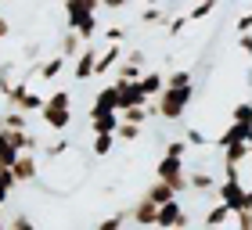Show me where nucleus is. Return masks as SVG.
Masks as SVG:
<instances>
[{
    "label": "nucleus",
    "instance_id": "f257e3e1",
    "mask_svg": "<svg viewBox=\"0 0 252 230\" xmlns=\"http://www.w3.org/2000/svg\"><path fill=\"white\" fill-rule=\"evenodd\" d=\"M191 101H194V86H188V90H162L155 101H148V112L158 115V119H166V122H180Z\"/></svg>",
    "mask_w": 252,
    "mask_h": 230
},
{
    "label": "nucleus",
    "instance_id": "f03ea898",
    "mask_svg": "<svg viewBox=\"0 0 252 230\" xmlns=\"http://www.w3.org/2000/svg\"><path fill=\"white\" fill-rule=\"evenodd\" d=\"M155 180L166 183V187L180 198V194L188 191V162H184V158H166V155H162V158L155 162Z\"/></svg>",
    "mask_w": 252,
    "mask_h": 230
},
{
    "label": "nucleus",
    "instance_id": "7ed1b4c3",
    "mask_svg": "<svg viewBox=\"0 0 252 230\" xmlns=\"http://www.w3.org/2000/svg\"><path fill=\"white\" fill-rule=\"evenodd\" d=\"M216 201L223 205L231 216H242L252 209V201H249V191L242 187V183H231V180H223V183H216Z\"/></svg>",
    "mask_w": 252,
    "mask_h": 230
},
{
    "label": "nucleus",
    "instance_id": "20e7f679",
    "mask_svg": "<svg viewBox=\"0 0 252 230\" xmlns=\"http://www.w3.org/2000/svg\"><path fill=\"white\" fill-rule=\"evenodd\" d=\"M188 227V212H184V201H166L158 205L155 212V230H184Z\"/></svg>",
    "mask_w": 252,
    "mask_h": 230
},
{
    "label": "nucleus",
    "instance_id": "39448f33",
    "mask_svg": "<svg viewBox=\"0 0 252 230\" xmlns=\"http://www.w3.org/2000/svg\"><path fill=\"white\" fill-rule=\"evenodd\" d=\"M94 65H97V47H94V43H87V47L72 58V79H76V83L94 79Z\"/></svg>",
    "mask_w": 252,
    "mask_h": 230
},
{
    "label": "nucleus",
    "instance_id": "423d86ee",
    "mask_svg": "<svg viewBox=\"0 0 252 230\" xmlns=\"http://www.w3.org/2000/svg\"><path fill=\"white\" fill-rule=\"evenodd\" d=\"M11 176H15V183H36L40 176V162L32 151H22L15 162H11Z\"/></svg>",
    "mask_w": 252,
    "mask_h": 230
},
{
    "label": "nucleus",
    "instance_id": "0eeeda50",
    "mask_svg": "<svg viewBox=\"0 0 252 230\" xmlns=\"http://www.w3.org/2000/svg\"><path fill=\"white\" fill-rule=\"evenodd\" d=\"M141 105H148V101L137 83H116V115L126 108H141Z\"/></svg>",
    "mask_w": 252,
    "mask_h": 230
},
{
    "label": "nucleus",
    "instance_id": "6e6552de",
    "mask_svg": "<svg viewBox=\"0 0 252 230\" xmlns=\"http://www.w3.org/2000/svg\"><path fill=\"white\" fill-rule=\"evenodd\" d=\"M155 212H158V205H152V201L141 194V198L126 209V220H133L137 227H155Z\"/></svg>",
    "mask_w": 252,
    "mask_h": 230
},
{
    "label": "nucleus",
    "instance_id": "1a4fd4ad",
    "mask_svg": "<svg viewBox=\"0 0 252 230\" xmlns=\"http://www.w3.org/2000/svg\"><path fill=\"white\" fill-rule=\"evenodd\" d=\"M123 54H126V47L123 43H108L105 51L97 54V65H94V76H108L112 68H116L119 61H123Z\"/></svg>",
    "mask_w": 252,
    "mask_h": 230
},
{
    "label": "nucleus",
    "instance_id": "9d476101",
    "mask_svg": "<svg viewBox=\"0 0 252 230\" xmlns=\"http://www.w3.org/2000/svg\"><path fill=\"white\" fill-rule=\"evenodd\" d=\"M90 115V133L101 137V133H108V137H116L119 130V115L116 112H87Z\"/></svg>",
    "mask_w": 252,
    "mask_h": 230
},
{
    "label": "nucleus",
    "instance_id": "9b49d317",
    "mask_svg": "<svg viewBox=\"0 0 252 230\" xmlns=\"http://www.w3.org/2000/svg\"><path fill=\"white\" fill-rule=\"evenodd\" d=\"M22 151H18V133H7L0 130V169H11V162H15Z\"/></svg>",
    "mask_w": 252,
    "mask_h": 230
},
{
    "label": "nucleus",
    "instance_id": "f8f14e48",
    "mask_svg": "<svg viewBox=\"0 0 252 230\" xmlns=\"http://www.w3.org/2000/svg\"><path fill=\"white\" fill-rule=\"evenodd\" d=\"M137 86H141L144 101H155V97L166 90V76H162V72H144L141 79H137Z\"/></svg>",
    "mask_w": 252,
    "mask_h": 230
},
{
    "label": "nucleus",
    "instance_id": "ddd939ff",
    "mask_svg": "<svg viewBox=\"0 0 252 230\" xmlns=\"http://www.w3.org/2000/svg\"><path fill=\"white\" fill-rule=\"evenodd\" d=\"M249 141V130H242V126H227V130L220 133V137H216V144L213 147H220V151H227V147H234V144H245Z\"/></svg>",
    "mask_w": 252,
    "mask_h": 230
},
{
    "label": "nucleus",
    "instance_id": "4468645a",
    "mask_svg": "<svg viewBox=\"0 0 252 230\" xmlns=\"http://www.w3.org/2000/svg\"><path fill=\"white\" fill-rule=\"evenodd\" d=\"M40 119L51 126V130H58L65 133L68 126H72V112H54V108H40Z\"/></svg>",
    "mask_w": 252,
    "mask_h": 230
},
{
    "label": "nucleus",
    "instance_id": "2eb2a0df",
    "mask_svg": "<svg viewBox=\"0 0 252 230\" xmlns=\"http://www.w3.org/2000/svg\"><path fill=\"white\" fill-rule=\"evenodd\" d=\"M62 4H65V22H68V29H76L87 15H94V11H90L83 0H62Z\"/></svg>",
    "mask_w": 252,
    "mask_h": 230
},
{
    "label": "nucleus",
    "instance_id": "dca6fc26",
    "mask_svg": "<svg viewBox=\"0 0 252 230\" xmlns=\"http://www.w3.org/2000/svg\"><path fill=\"white\" fill-rule=\"evenodd\" d=\"M65 65H68V61H65V58H58V54L43 58V61H40V83H51V79H58Z\"/></svg>",
    "mask_w": 252,
    "mask_h": 230
},
{
    "label": "nucleus",
    "instance_id": "f3484780",
    "mask_svg": "<svg viewBox=\"0 0 252 230\" xmlns=\"http://www.w3.org/2000/svg\"><path fill=\"white\" fill-rule=\"evenodd\" d=\"M90 112H116V83L97 86V97H94V105H90Z\"/></svg>",
    "mask_w": 252,
    "mask_h": 230
},
{
    "label": "nucleus",
    "instance_id": "a211bd4d",
    "mask_svg": "<svg viewBox=\"0 0 252 230\" xmlns=\"http://www.w3.org/2000/svg\"><path fill=\"white\" fill-rule=\"evenodd\" d=\"M188 191H198V194H205V191H216L213 172H205V169H194V172H188Z\"/></svg>",
    "mask_w": 252,
    "mask_h": 230
},
{
    "label": "nucleus",
    "instance_id": "6ab92c4d",
    "mask_svg": "<svg viewBox=\"0 0 252 230\" xmlns=\"http://www.w3.org/2000/svg\"><path fill=\"white\" fill-rule=\"evenodd\" d=\"M79 51H83V40H79L72 29H68V32H62V43H58V58H65V61H72V58H76Z\"/></svg>",
    "mask_w": 252,
    "mask_h": 230
},
{
    "label": "nucleus",
    "instance_id": "aec40b11",
    "mask_svg": "<svg viewBox=\"0 0 252 230\" xmlns=\"http://www.w3.org/2000/svg\"><path fill=\"white\" fill-rule=\"evenodd\" d=\"M0 130H7V133H26V130H29V115H22V112H4V115H0Z\"/></svg>",
    "mask_w": 252,
    "mask_h": 230
},
{
    "label": "nucleus",
    "instance_id": "412c9836",
    "mask_svg": "<svg viewBox=\"0 0 252 230\" xmlns=\"http://www.w3.org/2000/svg\"><path fill=\"white\" fill-rule=\"evenodd\" d=\"M43 108H54V112H72V94H68L65 86H58L54 94L43 97Z\"/></svg>",
    "mask_w": 252,
    "mask_h": 230
},
{
    "label": "nucleus",
    "instance_id": "4be33fe9",
    "mask_svg": "<svg viewBox=\"0 0 252 230\" xmlns=\"http://www.w3.org/2000/svg\"><path fill=\"white\" fill-rule=\"evenodd\" d=\"M144 198L152 201V205H166V201H173L177 194L169 191L166 183H158V180H152V183H148V191H144Z\"/></svg>",
    "mask_w": 252,
    "mask_h": 230
},
{
    "label": "nucleus",
    "instance_id": "5701e85b",
    "mask_svg": "<svg viewBox=\"0 0 252 230\" xmlns=\"http://www.w3.org/2000/svg\"><path fill=\"white\" fill-rule=\"evenodd\" d=\"M231 122L252 133V101H238V105L231 108Z\"/></svg>",
    "mask_w": 252,
    "mask_h": 230
},
{
    "label": "nucleus",
    "instance_id": "b1692460",
    "mask_svg": "<svg viewBox=\"0 0 252 230\" xmlns=\"http://www.w3.org/2000/svg\"><path fill=\"white\" fill-rule=\"evenodd\" d=\"M231 220H234V216L227 212L220 201H213V209L205 212V220H202V223H205V230H216V227H223V223H231Z\"/></svg>",
    "mask_w": 252,
    "mask_h": 230
},
{
    "label": "nucleus",
    "instance_id": "393cba45",
    "mask_svg": "<svg viewBox=\"0 0 252 230\" xmlns=\"http://www.w3.org/2000/svg\"><path fill=\"white\" fill-rule=\"evenodd\" d=\"M188 86H194V72L191 68H177V72L166 76V90H188Z\"/></svg>",
    "mask_w": 252,
    "mask_h": 230
},
{
    "label": "nucleus",
    "instance_id": "a878e982",
    "mask_svg": "<svg viewBox=\"0 0 252 230\" xmlns=\"http://www.w3.org/2000/svg\"><path fill=\"white\" fill-rule=\"evenodd\" d=\"M26 94H29V83H22V79H18V83H11V86H7L0 97L7 101V112H15V108L22 105V97H26Z\"/></svg>",
    "mask_w": 252,
    "mask_h": 230
},
{
    "label": "nucleus",
    "instance_id": "bb28decb",
    "mask_svg": "<svg viewBox=\"0 0 252 230\" xmlns=\"http://www.w3.org/2000/svg\"><path fill=\"white\" fill-rule=\"evenodd\" d=\"M148 119H152V112H148V105L119 112V122H126V126H141V130H144V122H148Z\"/></svg>",
    "mask_w": 252,
    "mask_h": 230
},
{
    "label": "nucleus",
    "instance_id": "cd10ccee",
    "mask_svg": "<svg viewBox=\"0 0 252 230\" xmlns=\"http://www.w3.org/2000/svg\"><path fill=\"white\" fill-rule=\"evenodd\" d=\"M216 4H220V0H202V4H194L191 11H188V26H191V22H202V18H209L213 15V11H216Z\"/></svg>",
    "mask_w": 252,
    "mask_h": 230
},
{
    "label": "nucleus",
    "instance_id": "c85d7f7f",
    "mask_svg": "<svg viewBox=\"0 0 252 230\" xmlns=\"http://www.w3.org/2000/svg\"><path fill=\"white\" fill-rule=\"evenodd\" d=\"M40 108H43V94H36V90L29 86V94L22 97V105H18L15 112H22V115H29V112H40Z\"/></svg>",
    "mask_w": 252,
    "mask_h": 230
},
{
    "label": "nucleus",
    "instance_id": "c756f323",
    "mask_svg": "<svg viewBox=\"0 0 252 230\" xmlns=\"http://www.w3.org/2000/svg\"><path fill=\"white\" fill-rule=\"evenodd\" d=\"M112 147H116V137H108V133H101V137H94V141H90V151H94L97 158H105Z\"/></svg>",
    "mask_w": 252,
    "mask_h": 230
},
{
    "label": "nucleus",
    "instance_id": "7c9ffc66",
    "mask_svg": "<svg viewBox=\"0 0 252 230\" xmlns=\"http://www.w3.org/2000/svg\"><path fill=\"white\" fill-rule=\"evenodd\" d=\"M123 223H126V209H119V212H112V216H105L94 230H123Z\"/></svg>",
    "mask_w": 252,
    "mask_h": 230
},
{
    "label": "nucleus",
    "instance_id": "2f4dec72",
    "mask_svg": "<svg viewBox=\"0 0 252 230\" xmlns=\"http://www.w3.org/2000/svg\"><path fill=\"white\" fill-rule=\"evenodd\" d=\"M15 187H18V183H15V176H11V169H0V205L11 198V191H15Z\"/></svg>",
    "mask_w": 252,
    "mask_h": 230
},
{
    "label": "nucleus",
    "instance_id": "473e14b6",
    "mask_svg": "<svg viewBox=\"0 0 252 230\" xmlns=\"http://www.w3.org/2000/svg\"><path fill=\"white\" fill-rule=\"evenodd\" d=\"M141 133H144L141 126H126V122H119V130H116V141H123V144H133Z\"/></svg>",
    "mask_w": 252,
    "mask_h": 230
},
{
    "label": "nucleus",
    "instance_id": "72a5a7b5",
    "mask_svg": "<svg viewBox=\"0 0 252 230\" xmlns=\"http://www.w3.org/2000/svg\"><path fill=\"white\" fill-rule=\"evenodd\" d=\"M166 158H184V162H188V144L180 141V137L166 141Z\"/></svg>",
    "mask_w": 252,
    "mask_h": 230
},
{
    "label": "nucleus",
    "instance_id": "f704fd0d",
    "mask_svg": "<svg viewBox=\"0 0 252 230\" xmlns=\"http://www.w3.org/2000/svg\"><path fill=\"white\" fill-rule=\"evenodd\" d=\"M184 144H198V147H205V144H213L209 137H205L202 130H194V126H184V137H180Z\"/></svg>",
    "mask_w": 252,
    "mask_h": 230
},
{
    "label": "nucleus",
    "instance_id": "c9c22d12",
    "mask_svg": "<svg viewBox=\"0 0 252 230\" xmlns=\"http://www.w3.org/2000/svg\"><path fill=\"white\" fill-rule=\"evenodd\" d=\"M101 36H105L108 43H123V47H126V29H123V26H108V29H101Z\"/></svg>",
    "mask_w": 252,
    "mask_h": 230
},
{
    "label": "nucleus",
    "instance_id": "e433bc0d",
    "mask_svg": "<svg viewBox=\"0 0 252 230\" xmlns=\"http://www.w3.org/2000/svg\"><path fill=\"white\" fill-rule=\"evenodd\" d=\"M184 29H188V18L184 15H173V18L166 22V36H180Z\"/></svg>",
    "mask_w": 252,
    "mask_h": 230
},
{
    "label": "nucleus",
    "instance_id": "4c0bfd02",
    "mask_svg": "<svg viewBox=\"0 0 252 230\" xmlns=\"http://www.w3.org/2000/svg\"><path fill=\"white\" fill-rule=\"evenodd\" d=\"M40 151L47 155V158H58V155H65V151H68V141H62V137H58V141H51L47 147H40Z\"/></svg>",
    "mask_w": 252,
    "mask_h": 230
},
{
    "label": "nucleus",
    "instance_id": "58836bf2",
    "mask_svg": "<svg viewBox=\"0 0 252 230\" xmlns=\"http://www.w3.org/2000/svg\"><path fill=\"white\" fill-rule=\"evenodd\" d=\"M234 29H238V36H245V32H252V11H245V15H238Z\"/></svg>",
    "mask_w": 252,
    "mask_h": 230
},
{
    "label": "nucleus",
    "instance_id": "ea45409f",
    "mask_svg": "<svg viewBox=\"0 0 252 230\" xmlns=\"http://www.w3.org/2000/svg\"><path fill=\"white\" fill-rule=\"evenodd\" d=\"M123 61H130V65H137V68H144V61H148V54H144L141 47H133L130 54H126V58H123Z\"/></svg>",
    "mask_w": 252,
    "mask_h": 230
},
{
    "label": "nucleus",
    "instance_id": "a19ab883",
    "mask_svg": "<svg viewBox=\"0 0 252 230\" xmlns=\"http://www.w3.org/2000/svg\"><path fill=\"white\" fill-rule=\"evenodd\" d=\"M101 7H105V11H126L130 0H101Z\"/></svg>",
    "mask_w": 252,
    "mask_h": 230
},
{
    "label": "nucleus",
    "instance_id": "79ce46f5",
    "mask_svg": "<svg viewBox=\"0 0 252 230\" xmlns=\"http://www.w3.org/2000/svg\"><path fill=\"white\" fill-rule=\"evenodd\" d=\"M234 223H238V230H252V209L242 212V216H234Z\"/></svg>",
    "mask_w": 252,
    "mask_h": 230
},
{
    "label": "nucleus",
    "instance_id": "37998d69",
    "mask_svg": "<svg viewBox=\"0 0 252 230\" xmlns=\"http://www.w3.org/2000/svg\"><path fill=\"white\" fill-rule=\"evenodd\" d=\"M36 54H40V43L36 40H29L26 47H22V58H32V61H36Z\"/></svg>",
    "mask_w": 252,
    "mask_h": 230
},
{
    "label": "nucleus",
    "instance_id": "c03bdc74",
    "mask_svg": "<svg viewBox=\"0 0 252 230\" xmlns=\"http://www.w3.org/2000/svg\"><path fill=\"white\" fill-rule=\"evenodd\" d=\"M7 36H11V18L0 11V40H7Z\"/></svg>",
    "mask_w": 252,
    "mask_h": 230
},
{
    "label": "nucleus",
    "instance_id": "a18cd8bd",
    "mask_svg": "<svg viewBox=\"0 0 252 230\" xmlns=\"http://www.w3.org/2000/svg\"><path fill=\"white\" fill-rule=\"evenodd\" d=\"M238 47H242L249 58H252V32H245V36H238Z\"/></svg>",
    "mask_w": 252,
    "mask_h": 230
},
{
    "label": "nucleus",
    "instance_id": "49530a36",
    "mask_svg": "<svg viewBox=\"0 0 252 230\" xmlns=\"http://www.w3.org/2000/svg\"><path fill=\"white\" fill-rule=\"evenodd\" d=\"M158 4H162V0H144V7H158Z\"/></svg>",
    "mask_w": 252,
    "mask_h": 230
},
{
    "label": "nucleus",
    "instance_id": "de8ad7c7",
    "mask_svg": "<svg viewBox=\"0 0 252 230\" xmlns=\"http://www.w3.org/2000/svg\"><path fill=\"white\" fill-rule=\"evenodd\" d=\"M245 83H249V90H252V68H249V72H245Z\"/></svg>",
    "mask_w": 252,
    "mask_h": 230
},
{
    "label": "nucleus",
    "instance_id": "09e8293b",
    "mask_svg": "<svg viewBox=\"0 0 252 230\" xmlns=\"http://www.w3.org/2000/svg\"><path fill=\"white\" fill-rule=\"evenodd\" d=\"M245 191H249V201H252V187H245Z\"/></svg>",
    "mask_w": 252,
    "mask_h": 230
}]
</instances>
